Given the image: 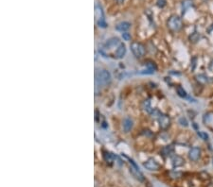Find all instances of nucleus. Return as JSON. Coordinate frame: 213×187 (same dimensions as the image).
<instances>
[{"label":"nucleus","instance_id":"1","mask_svg":"<svg viewBox=\"0 0 213 187\" xmlns=\"http://www.w3.org/2000/svg\"><path fill=\"white\" fill-rule=\"evenodd\" d=\"M96 84L98 86H106L111 81V74L107 70H101L96 74Z\"/></svg>","mask_w":213,"mask_h":187},{"label":"nucleus","instance_id":"8","mask_svg":"<svg viewBox=\"0 0 213 187\" xmlns=\"http://www.w3.org/2000/svg\"><path fill=\"white\" fill-rule=\"evenodd\" d=\"M130 171H131V173L134 175V177H135V178H137L138 181H140V182H143L144 181V177H143V174L140 172V170H139V168L138 167H135V166H131V168H130Z\"/></svg>","mask_w":213,"mask_h":187},{"label":"nucleus","instance_id":"23","mask_svg":"<svg viewBox=\"0 0 213 187\" xmlns=\"http://www.w3.org/2000/svg\"><path fill=\"white\" fill-rule=\"evenodd\" d=\"M156 5H157L159 8H164V7L166 6V0H157Z\"/></svg>","mask_w":213,"mask_h":187},{"label":"nucleus","instance_id":"9","mask_svg":"<svg viewBox=\"0 0 213 187\" xmlns=\"http://www.w3.org/2000/svg\"><path fill=\"white\" fill-rule=\"evenodd\" d=\"M125 54H126V46L123 44H120L117 48V50H116V58L122 59L125 56Z\"/></svg>","mask_w":213,"mask_h":187},{"label":"nucleus","instance_id":"11","mask_svg":"<svg viewBox=\"0 0 213 187\" xmlns=\"http://www.w3.org/2000/svg\"><path fill=\"white\" fill-rule=\"evenodd\" d=\"M130 27H131V24L128 23V22H121V23L118 24L117 27H116V28H117V31H121V32L127 31Z\"/></svg>","mask_w":213,"mask_h":187},{"label":"nucleus","instance_id":"21","mask_svg":"<svg viewBox=\"0 0 213 187\" xmlns=\"http://www.w3.org/2000/svg\"><path fill=\"white\" fill-rule=\"evenodd\" d=\"M199 38H200L199 33L194 32V33H193V34L190 36V41H192V42H196V41H198V40H199Z\"/></svg>","mask_w":213,"mask_h":187},{"label":"nucleus","instance_id":"15","mask_svg":"<svg viewBox=\"0 0 213 187\" xmlns=\"http://www.w3.org/2000/svg\"><path fill=\"white\" fill-rule=\"evenodd\" d=\"M196 78H197V81H198L199 82H201V83H203V84L207 83V81H208V80H207V77L206 75H203V74L196 76Z\"/></svg>","mask_w":213,"mask_h":187},{"label":"nucleus","instance_id":"19","mask_svg":"<svg viewBox=\"0 0 213 187\" xmlns=\"http://www.w3.org/2000/svg\"><path fill=\"white\" fill-rule=\"evenodd\" d=\"M197 134H198V136H199V137H201V139H203V140L207 141V140L208 139V135H207L206 132H203V131H198V132H197Z\"/></svg>","mask_w":213,"mask_h":187},{"label":"nucleus","instance_id":"4","mask_svg":"<svg viewBox=\"0 0 213 187\" xmlns=\"http://www.w3.org/2000/svg\"><path fill=\"white\" fill-rule=\"evenodd\" d=\"M130 47H131V50H132L133 54L137 58H141V57L144 56V54H145V47L140 43H137V42L132 43Z\"/></svg>","mask_w":213,"mask_h":187},{"label":"nucleus","instance_id":"10","mask_svg":"<svg viewBox=\"0 0 213 187\" xmlns=\"http://www.w3.org/2000/svg\"><path fill=\"white\" fill-rule=\"evenodd\" d=\"M133 124L134 123H133V120L131 119V118H129V117L125 118V119L123 120V124H122L123 130L126 131V132L130 131L132 130V128H133Z\"/></svg>","mask_w":213,"mask_h":187},{"label":"nucleus","instance_id":"6","mask_svg":"<svg viewBox=\"0 0 213 187\" xmlns=\"http://www.w3.org/2000/svg\"><path fill=\"white\" fill-rule=\"evenodd\" d=\"M144 167L148 170H151V171H156V170H158L159 169V164L154 160V159H149L146 163L143 164Z\"/></svg>","mask_w":213,"mask_h":187},{"label":"nucleus","instance_id":"14","mask_svg":"<svg viewBox=\"0 0 213 187\" xmlns=\"http://www.w3.org/2000/svg\"><path fill=\"white\" fill-rule=\"evenodd\" d=\"M143 109L149 113H152V106L149 100H145L143 103Z\"/></svg>","mask_w":213,"mask_h":187},{"label":"nucleus","instance_id":"5","mask_svg":"<svg viewBox=\"0 0 213 187\" xmlns=\"http://www.w3.org/2000/svg\"><path fill=\"white\" fill-rule=\"evenodd\" d=\"M158 122H159V126L161 129L163 130H167L168 128L171 125V119L170 117L166 114H162L160 113L158 116Z\"/></svg>","mask_w":213,"mask_h":187},{"label":"nucleus","instance_id":"24","mask_svg":"<svg viewBox=\"0 0 213 187\" xmlns=\"http://www.w3.org/2000/svg\"><path fill=\"white\" fill-rule=\"evenodd\" d=\"M117 1H118L119 3H121V2H123V1H124V0H117Z\"/></svg>","mask_w":213,"mask_h":187},{"label":"nucleus","instance_id":"22","mask_svg":"<svg viewBox=\"0 0 213 187\" xmlns=\"http://www.w3.org/2000/svg\"><path fill=\"white\" fill-rule=\"evenodd\" d=\"M122 38L124 41H130L131 40V34L128 32H123L122 33Z\"/></svg>","mask_w":213,"mask_h":187},{"label":"nucleus","instance_id":"17","mask_svg":"<svg viewBox=\"0 0 213 187\" xmlns=\"http://www.w3.org/2000/svg\"><path fill=\"white\" fill-rule=\"evenodd\" d=\"M177 95L181 97H187V92L184 90V88L181 86L177 87Z\"/></svg>","mask_w":213,"mask_h":187},{"label":"nucleus","instance_id":"7","mask_svg":"<svg viewBox=\"0 0 213 187\" xmlns=\"http://www.w3.org/2000/svg\"><path fill=\"white\" fill-rule=\"evenodd\" d=\"M200 155H201V149L199 147H192V149L189 150V157L191 161H197L200 158Z\"/></svg>","mask_w":213,"mask_h":187},{"label":"nucleus","instance_id":"13","mask_svg":"<svg viewBox=\"0 0 213 187\" xmlns=\"http://www.w3.org/2000/svg\"><path fill=\"white\" fill-rule=\"evenodd\" d=\"M119 40L118 38H112V39H110V40H108L107 43H106L105 47L111 49V48L115 47L116 45H119Z\"/></svg>","mask_w":213,"mask_h":187},{"label":"nucleus","instance_id":"20","mask_svg":"<svg viewBox=\"0 0 213 187\" xmlns=\"http://www.w3.org/2000/svg\"><path fill=\"white\" fill-rule=\"evenodd\" d=\"M179 124L183 127H188L189 126V123L187 121V119L185 117H181L180 119H179Z\"/></svg>","mask_w":213,"mask_h":187},{"label":"nucleus","instance_id":"3","mask_svg":"<svg viewBox=\"0 0 213 187\" xmlns=\"http://www.w3.org/2000/svg\"><path fill=\"white\" fill-rule=\"evenodd\" d=\"M182 19L177 15H171L168 20V27L172 31H178L182 28Z\"/></svg>","mask_w":213,"mask_h":187},{"label":"nucleus","instance_id":"2","mask_svg":"<svg viewBox=\"0 0 213 187\" xmlns=\"http://www.w3.org/2000/svg\"><path fill=\"white\" fill-rule=\"evenodd\" d=\"M95 20L96 23L100 27H107V24L105 22V19H104V13L102 11V8L101 5L99 4H96L95 6Z\"/></svg>","mask_w":213,"mask_h":187},{"label":"nucleus","instance_id":"18","mask_svg":"<svg viewBox=\"0 0 213 187\" xmlns=\"http://www.w3.org/2000/svg\"><path fill=\"white\" fill-rule=\"evenodd\" d=\"M172 151H173V147L171 146H168L166 147H164L163 150H162V152L164 153V155H170Z\"/></svg>","mask_w":213,"mask_h":187},{"label":"nucleus","instance_id":"16","mask_svg":"<svg viewBox=\"0 0 213 187\" xmlns=\"http://www.w3.org/2000/svg\"><path fill=\"white\" fill-rule=\"evenodd\" d=\"M103 157H104L105 161L107 162V163H112L113 160H114V156L111 153H109V152H104Z\"/></svg>","mask_w":213,"mask_h":187},{"label":"nucleus","instance_id":"12","mask_svg":"<svg viewBox=\"0 0 213 187\" xmlns=\"http://www.w3.org/2000/svg\"><path fill=\"white\" fill-rule=\"evenodd\" d=\"M171 162H172V165H173V167H178V166H181V165H183V164H184V163H185V161H184V159L182 158V157H180V156H174L173 158H172V160H171Z\"/></svg>","mask_w":213,"mask_h":187}]
</instances>
